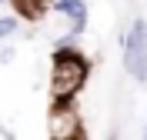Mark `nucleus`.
I'll use <instances>...</instances> for the list:
<instances>
[{
	"label": "nucleus",
	"mask_w": 147,
	"mask_h": 140,
	"mask_svg": "<svg viewBox=\"0 0 147 140\" xmlns=\"http://www.w3.org/2000/svg\"><path fill=\"white\" fill-rule=\"evenodd\" d=\"M144 140H147V123H144Z\"/></svg>",
	"instance_id": "obj_9"
},
{
	"label": "nucleus",
	"mask_w": 147,
	"mask_h": 140,
	"mask_svg": "<svg viewBox=\"0 0 147 140\" xmlns=\"http://www.w3.org/2000/svg\"><path fill=\"white\" fill-rule=\"evenodd\" d=\"M107 140H117V133H110V137H107Z\"/></svg>",
	"instance_id": "obj_8"
},
{
	"label": "nucleus",
	"mask_w": 147,
	"mask_h": 140,
	"mask_svg": "<svg viewBox=\"0 0 147 140\" xmlns=\"http://www.w3.org/2000/svg\"><path fill=\"white\" fill-rule=\"evenodd\" d=\"M7 3H10V0H0V7H7Z\"/></svg>",
	"instance_id": "obj_7"
},
{
	"label": "nucleus",
	"mask_w": 147,
	"mask_h": 140,
	"mask_svg": "<svg viewBox=\"0 0 147 140\" xmlns=\"http://www.w3.org/2000/svg\"><path fill=\"white\" fill-rule=\"evenodd\" d=\"M17 30H20V20H17V17H0V40L13 37Z\"/></svg>",
	"instance_id": "obj_5"
},
{
	"label": "nucleus",
	"mask_w": 147,
	"mask_h": 140,
	"mask_svg": "<svg viewBox=\"0 0 147 140\" xmlns=\"http://www.w3.org/2000/svg\"><path fill=\"white\" fill-rule=\"evenodd\" d=\"M80 117L70 103H57L50 110V140H80Z\"/></svg>",
	"instance_id": "obj_3"
},
{
	"label": "nucleus",
	"mask_w": 147,
	"mask_h": 140,
	"mask_svg": "<svg viewBox=\"0 0 147 140\" xmlns=\"http://www.w3.org/2000/svg\"><path fill=\"white\" fill-rule=\"evenodd\" d=\"M50 10L70 20V37H80L87 30V3L84 0H50Z\"/></svg>",
	"instance_id": "obj_4"
},
{
	"label": "nucleus",
	"mask_w": 147,
	"mask_h": 140,
	"mask_svg": "<svg viewBox=\"0 0 147 140\" xmlns=\"http://www.w3.org/2000/svg\"><path fill=\"white\" fill-rule=\"evenodd\" d=\"M120 44H124V67H127V74L137 84H147V20L137 17Z\"/></svg>",
	"instance_id": "obj_2"
},
{
	"label": "nucleus",
	"mask_w": 147,
	"mask_h": 140,
	"mask_svg": "<svg viewBox=\"0 0 147 140\" xmlns=\"http://www.w3.org/2000/svg\"><path fill=\"white\" fill-rule=\"evenodd\" d=\"M87 74L90 67L84 60L80 50L64 47L54 54V70H50V93H54V103H70L77 93L87 84Z\"/></svg>",
	"instance_id": "obj_1"
},
{
	"label": "nucleus",
	"mask_w": 147,
	"mask_h": 140,
	"mask_svg": "<svg viewBox=\"0 0 147 140\" xmlns=\"http://www.w3.org/2000/svg\"><path fill=\"white\" fill-rule=\"evenodd\" d=\"M13 57H17V50H13V47H3V50H0V64H10Z\"/></svg>",
	"instance_id": "obj_6"
}]
</instances>
